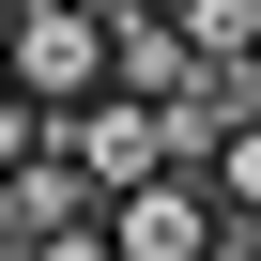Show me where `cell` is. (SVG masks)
I'll use <instances>...</instances> for the list:
<instances>
[{
	"label": "cell",
	"mask_w": 261,
	"mask_h": 261,
	"mask_svg": "<svg viewBox=\"0 0 261 261\" xmlns=\"http://www.w3.org/2000/svg\"><path fill=\"white\" fill-rule=\"evenodd\" d=\"M0 16H16V0H0Z\"/></svg>",
	"instance_id": "obj_8"
},
{
	"label": "cell",
	"mask_w": 261,
	"mask_h": 261,
	"mask_svg": "<svg viewBox=\"0 0 261 261\" xmlns=\"http://www.w3.org/2000/svg\"><path fill=\"white\" fill-rule=\"evenodd\" d=\"M0 62H16V92H46V108L108 92V0H16V16H0Z\"/></svg>",
	"instance_id": "obj_1"
},
{
	"label": "cell",
	"mask_w": 261,
	"mask_h": 261,
	"mask_svg": "<svg viewBox=\"0 0 261 261\" xmlns=\"http://www.w3.org/2000/svg\"><path fill=\"white\" fill-rule=\"evenodd\" d=\"M0 261H16V169H0Z\"/></svg>",
	"instance_id": "obj_6"
},
{
	"label": "cell",
	"mask_w": 261,
	"mask_h": 261,
	"mask_svg": "<svg viewBox=\"0 0 261 261\" xmlns=\"http://www.w3.org/2000/svg\"><path fill=\"white\" fill-rule=\"evenodd\" d=\"M62 154H77V169L123 200V185L169 154V139H154V92H77V108H62Z\"/></svg>",
	"instance_id": "obj_4"
},
{
	"label": "cell",
	"mask_w": 261,
	"mask_h": 261,
	"mask_svg": "<svg viewBox=\"0 0 261 261\" xmlns=\"http://www.w3.org/2000/svg\"><path fill=\"white\" fill-rule=\"evenodd\" d=\"M108 261H215V185L185 154H154L139 185L108 200Z\"/></svg>",
	"instance_id": "obj_2"
},
{
	"label": "cell",
	"mask_w": 261,
	"mask_h": 261,
	"mask_svg": "<svg viewBox=\"0 0 261 261\" xmlns=\"http://www.w3.org/2000/svg\"><path fill=\"white\" fill-rule=\"evenodd\" d=\"M16 246H46V261H108V185L46 139V154H16Z\"/></svg>",
	"instance_id": "obj_3"
},
{
	"label": "cell",
	"mask_w": 261,
	"mask_h": 261,
	"mask_svg": "<svg viewBox=\"0 0 261 261\" xmlns=\"http://www.w3.org/2000/svg\"><path fill=\"white\" fill-rule=\"evenodd\" d=\"M0 92H16V62H0Z\"/></svg>",
	"instance_id": "obj_7"
},
{
	"label": "cell",
	"mask_w": 261,
	"mask_h": 261,
	"mask_svg": "<svg viewBox=\"0 0 261 261\" xmlns=\"http://www.w3.org/2000/svg\"><path fill=\"white\" fill-rule=\"evenodd\" d=\"M169 16H185L200 62H246V46H261V0H169Z\"/></svg>",
	"instance_id": "obj_5"
}]
</instances>
